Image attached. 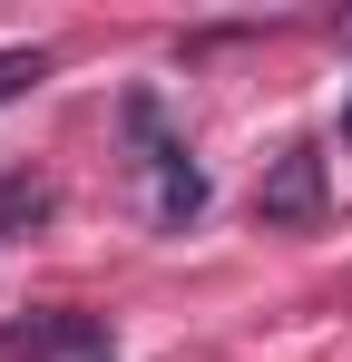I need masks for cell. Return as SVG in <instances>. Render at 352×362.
Here are the masks:
<instances>
[{
  "mask_svg": "<svg viewBox=\"0 0 352 362\" xmlns=\"http://www.w3.org/2000/svg\"><path fill=\"white\" fill-rule=\"evenodd\" d=\"M0 362H117V343L98 313H30L0 323Z\"/></svg>",
  "mask_w": 352,
  "mask_h": 362,
  "instance_id": "obj_1",
  "label": "cell"
},
{
  "mask_svg": "<svg viewBox=\"0 0 352 362\" xmlns=\"http://www.w3.org/2000/svg\"><path fill=\"white\" fill-rule=\"evenodd\" d=\"M30 78H49V59H40V49H0V98H20Z\"/></svg>",
  "mask_w": 352,
  "mask_h": 362,
  "instance_id": "obj_5",
  "label": "cell"
},
{
  "mask_svg": "<svg viewBox=\"0 0 352 362\" xmlns=\"http://www.w3.org/2000/svg\"><path fill=\"white\" fill-rule=\"evenodd\" d=\"M254 216L264 226H313L323 216V147H284L254 186Z\"/></svg>",
  "mask_w": 352,
  "mask_h": 362,
  "instance_id": "obj_2",
  "label": "cell"
},
{
  "mask_svg": "<svg viewBox=\"0 0 352 362\" xmlns=\"http://www.w3.org/2000/svg\"><path fill=\"white\" fill-rule=\"evenodd\" d=\"M147 177H157V226H167V235H186V226L206 216V167L186 157V137H167V147L147 157Z\"/></svg>",
  "mask_w": 352,
  "mask_h": 362,
  "instance_id": "obj_3",
  "label": "cell"
},
{
  "mask_svg": "<svg viewBox=\"0 0 352 362\" xmlns=\"http://www.w3.org/2000/svg\"><path fill=\"white\" fill-rule=\"evenodd\" d=\"M30 216H49V186H40V177H10V186H0V235L30 226Z\"/></svg>",
  "mask_w": 352,
  "mask_h": 362,
  "instance_id": "obj_4",
  "label": "cell"
}]
</instances>
